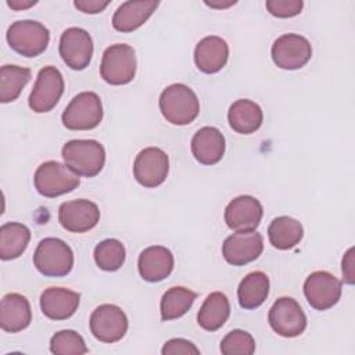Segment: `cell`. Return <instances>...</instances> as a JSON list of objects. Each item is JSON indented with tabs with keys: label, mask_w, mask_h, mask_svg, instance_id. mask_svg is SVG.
Returning a JSON list of instances; mask_svg holds the SVG:
<instances>
[{
	"label": "cell",
	"mask_w": 355,
	"mask_h": 355,
	"mask_svg": "<svg viewBox=\"0 0 355 355\" xmlns=\"http://www.w3.org/2000/svg\"><path fill=\"white\" fill-rule=\"evenodd\" d=\"M263 251V239L257 230L236 232L226 237L222 245L225 261L233 266H243L255 261Z\"/></svg>",
	"instance_id": "obj_15"
},
{
	"label": "cell",
	"mask_w": 355,
	"mask_h": 355,
	"mask_svg": "<svg viewBox=\"0 0 355 355\" xmlns=\"http://www.w3.org/2000/svg\"><path fill=\"white\" fill-rule=\"evenodd\" d=\"M236 1L233 0V1H227V3H215V1H205V4L207 6H209V7H212V8H227V7H230V6H233Z\"/></svg>",
	"instance_id": "obj_39"
},
{
	"label": "cell",
	"mask_w": 355,
	"mask_h": 355,
	"mask_svg": "<svg viewBox=\"0 0 355 355\" xmlns=\"http://www.w3.org/2000/svg\"><path fill=\"white\" fill-rule=\"evenodd\" d=\"M220 352L223 355H252L255 352V341L250 333L236 329L222 338Z\"/></svg>",
	"instance_id": "obj_33"
},
{
	"label": "cell",
	"mask_w": 355,
	"mask_h": 355,
	"mask_svg": "<svg viewBox=\"0 0 355 355\" xmlns=\"http://www.w3.org/2000/svg\"><path fill=\"white\" fill-rule=\"evenodd\" d=\"M162 355H198L200 349L189 340L184 338H172L169 341H166L162 347Z\"/></svg>",
	"instance_id": "obj_35"
},
{
	"label": "cell",
	"mask_w": 355,
	"mask_h": 355,
	"mask_svg": "<svg viewBox=\"0 0 355 355\" xmlns=\"http://www.w3.org/2000/svg\"><path fill=\"white\" fill-rule=\"evenodd\" d=\"M101 78L114 86L126 85L136 75V53L132 46L116 43L107 47L100 64Z\"/></svg>",
	"instance_id": "obj_5"
},
{
	"label": "cell",
	"mask_w": 355,
	"mask_h": 355,
	"mask_svg": "<svg viewBox=\"0 0 355 355\" xmlns=\"http://www.w3.org/2000/svg\"><path fill=\"white\" fill-rule=\"evenodd\" d=\"M37 1L36 0H29V1H24V0H7V6L11 7L12 10H25V8H29L32 6H35Z\"/></svg>",
	"instance_id": "obj_38"
},
{
	"label": "cell",
	"mask_w": 355,
	"mask_h": 355,
	"mask_svg": "<svg viewBox=\"0 0 355 355\" xmlns=\"http://www.w3.org/2000/svg\"><path fill=\"white\" fill-rule=\"evenodd\" d=\"M269 294V277L255 270L248 273L239 284L237 298L239 304L244 309H254L261 306Z\"/></svg>",
	"instance_id": "obj_26"
},
{
	"label": "cell",
	"mask_w": 355,
	"mask_h": 355,
	"mask_svg": "<svg viewBox=\"0 0 355 355\" xmlns=\"http://www.w3.org/2000/svg\"><path fill=\"white\" fill-rule=\"evenodd\" d=\"M266 10L277 18H290L301 12L304 3L301 0H268Z\"/></svg>",
	"instance_id": "obj_34"
},
{
	"label": "cell",
	"mask_w": 355,
	"mask_h": 355,
	"mask_svg": "<svg viewBox=\"0 0 355 355\" xmlns=\"http://www.w3.org/2000/svg\"><path fill=\"white\" fill-rule=\"evenodd\" d=\"M32 72L29 68L18 65H3L0 69V101L11 103L17 100L31 80Z\"/></svg>",
	"instance_id": "obj_30"
},
{
	"label": "cell",
	"mask_w": 355,
	"mask_h": 355,
	"mask_svg": "<svg viewBox=\"0 0 355 355\" xmlns=\"http://www.w3.org/2000/svg\"><path fill=\"white\" fill-rule=\"evenodd\" d=\"M33 182L37 193L47 198L67 194L75 190L80 183L79 175H76L69 166L57 161H47L39 165L35 172Z\"/></svg>",
	"instance_id": "obj_4"
},
{
	"label": "cell",
	"mask_w": 355,
	"mask_h": 355,
	"mask_svg": "<svg viewBox=\"0 0 355 355\" xmlns=\"http://www.w3.org/2000/svg\"><path fill=\"white\" fill-rule=\"evenodd\" d=\"M343 275L348 284L354 283V248H349L343 258Z\"/></svg>",
	"instance_id": "obj_37"
},
{
	"label": "cell",
	"mask_w": 355,
	"mask_h": 355,
	"mask_svg": "<svg viewBox=\"0 0 355 355\" xmlns=\"http://www.w3.org/2000/svg\"><path fill=\"white\" fill-rule=\"evenodd\" d=\"M62 125L69 130H90L103 119V104L94 92L76 94L62 112Z\"/></svg>",
	"instance_id": "obj_7"
},
{
	"label": "cell",
	"mask_w": 355,
	"mask_h": 355,
	"mask_svg": "<svg viewBox=\"0 0 355 355\" xmlns=\"http://www.w3.org/2000/svg\"><path fill=\"white\" fill-rule=\"evenodd\" d=\"M100 220V209L93 201L79 198L65 201L58 208L60 225L72 233L92 230Z\"/></svg>",
	"instance_id": "obj_16"
},
{
	"label": "cell",
	"mask_w": 355,
	"mask_h": 355,
	"mask_svg": "<svg viewBox=\"0 0 355 355\" xmlns=\"http://www.w3.org/2000/svg\"><path fill=\"white\" fill-rule=\"evenodd\" d=\"M80 295L64 287H49L40 295V309L51 320L71 318L79 306Z\"/></svg>",
	"instance_id": "obj_19"
},
{
	"label": "cell",
	"mask_w": 355,
	"mask_h": 355,
	"mask_svg": "<svg viewBox=\"0 0 355 355\" xmlns=\"http://www.w3.org/2000/svg\"><path fill=\"white\" fill-rule=\"evenodd\" d=\"M31 240L29 229L18 222H7L0 227V258L10 261L21 257Z\"/></svg>",
	"instance_id": "obj_27"
},
{
	"label": "cell",
	"mask_w": 355,
	"mask_h": 355,
	"mask_svg": "<svg viewBox=\"0 0 355 355\" xmlns=\"http://www.w3.org/2000/svg\"><path fill=\"white\" fill-rule=\"evenodd\" d=\"M158 1L139 0V1H125L122 3L112 17L114 29L129 33L140 28L155 11Z\"/></svg>",
	"instance_id": "obj_23"
},
{
	"label": "cell",
	"mask_w": 355,
	"mask_h": 355,
	"mask_svg": "<svg viewBox=\"0 0 355 355\" xmlns=\"http://www.w3.org/2000/svg\"><path fill=\"white\" fill-rule=\"evenodd\" d=\"M173 255L162 245H151L144 248L137 261L140 276L150 283H157L166 279L173 270Z\"/></svg>",
	"instance_id": "obj_18"
},
{
	"label": "cell",
	"mask_w": 355,
	"mask_h": 355,
	"mask_svg": "<svg viewBox=\"0 0 355 355\" xmlns=\"http://www.w3.org/2000/svg\"><path fill=\"white\" fill-rule=\"evenodd\" d=\"M158 103L164 118L178 126L191 123L200 112V101L196 93L183 83H173L165 87Z\"/></svg>",
	"instance_id": "obj_1"
},
{
	"label": "cell",
	"mask_w": 355,
	"mask_h": 355,
	"mask_svg": "<svg viewBox=\"0 0 355 355\" xmlns=\"http://www.w3.org/2000/svg\"><path fill=\"white\" fill-rule=\"evenodd\" d=\"M263 208L259 200L252 196L233 198L225 209V222L234 232L255 230L262 219Z\"/></svg>",
	"instance_id": "obj_17"
},
{
	"label": "cell",
	"mask_w": 355,
	"mask_h": 355,
	"mask_svg": "<svg viewBox=\"0 0 355 355\" xmlns=\"http://www.w3.org/2000/svg\"><path fill=\"white\" fill-rule=\"evenodd\" d=\"M33 265L44 276H67L73 266V252L65 241L47 237L37 244L33 254Z\"/></svg>",
	"instance_id": "obj_3"
},
{
	"label": "cell",
	"mask_w": 355,
	"mask_h": 355,
	"mask_svg": "<svg viewBox=\"0 0 355 355\" xmlns=\"http://www.w3.org/2000/svg\"><path fill=\"white\" fill-rule=\"evenodd\" d=\"M268 320L273 331L282 337H297L306 327V316L291 297L277 298L269 309Z\"/></svg>",
	"instance_id": "obj_9"
},
{
	"label": "cell",
	"mask_w": 355,
	"mask_h": 355,
	"mask_svg": "<svg viewBox=\"0 0 355 355\" xmlns=\"http://www.w3.org/2000/svg\"><path fill=\"white\" fill-rule=\"evenodd\" d=\"M62 159L76 175L94 178L105 164V150L97 140H71L61 151Z\"/></svg>",
	"instance_id": "obj_2"
},
{
	"label": "cell",
	"mask_w": 355,
	"mask_h": 355,
	"mask_svg": "<svg viewBox=\"0 0 355 355\" xmlns=\"http://www.w3.org/2000/svg\"><path fill=\"white\" fill-rule=\"evenodd\" d=\"M58 50L67 67L82 71L89 67L93 55L92 36L82 28H68L61 33Z\"/></svg>",
	"instance_id": "obj_12"
},
{
	"label": "cell",
	"mask_w": 355,
	"mask_h": 355,
	"mask_svg": "<svg viewBox=\"0 0 355 355\" xmlns=\"http://www.w3.org/2000/svg\"><path fill=\"white\" fill-rule=\"evenodd\" d=\"M169 172V158L166 153L158 147H147L141 150L133 164L135 179L144 187L153 189L162 184Z\"/></svg>",
	"instance_id": "obj_13"
},
{
	"label": "cell",
	"mask_w": 355,
	"mask_h": 355,
	"mask_svg": "<svg viewBox=\"0 0 355 355\" xmlns=\"http://www.w3.org/2000/svg\"><path fill=\"white\" fill-rule=\"evenodd\" d=\"M7 42L10 47L24 57H37L49 46V29L32 19L15 21L7 31Z\"/></svg>",
	"instance_id": "obj_6"
},
{
	"label": "cell",
	"mask_w": 355,
	"mask_h": 355,
	"mask_svg": "<svg viewBox=\"0 0 355 355\" xmlns=\"http://www.w3.org/2000/svg\"><path fill=\"white\" fill-rule=\"evenodd\" d=\"M196 298L197 294L186 287H171L164 293L161 298V319L166 322L182 318L191 308Z\"/></svg>",
	"instance_id": "obj_29"
},
{
	"label": "cell",
	"mask_w": 355,
	"mask_h": 355,
	"mask_svg": "<svg viewBox=\"0 0 355 355\" xmlns=\"http://www.w3.org/2000/svg\"><path fill=\"white\" fill-rule=\"evenodd\" d=\"M64 78L55 67L47 65L42 68L29 94L28 103L31 110L37 114L51 111L60 101L64 93Z\"/></svg>",
	"instance_id": "obj_8"
},
{
	"label": "cell",
	"mask_w": 355,
	"mask_h": 355,
	"mask_svg": "<svg viewBox=\"0 0 355 355\" xmlns=\"http://www.w3.org/2000/svg\"><path fill=\"white\" fill-rule=\"evenodd\" d=\"M229 315L230 304L227 297L220 291H215L211 293L201 305L197 315V322L204 330L215 331L225 324Z\"/></svg>",
	"instance_id": "obj_25"
},
{
	"label": "cell",
	"mask_w": 355,
	"mask_h": 355,
	"mask_svg": "<svg viewBox=\"0 0 355 355\" xmlns=\"http://www.w3.org/2000/svg\"><path fill=\"white\" fill-rule=\"evenodd\" d=\"M32 320L31 304L18 293H8L1 298L0 324L7 333H18L29 326Z\"/></svg>",
	"instance_id": "obj_20"
},
{
	"label": "cell",
	"mask_w": 355,
	"mask_h": 355,
	"mask_svg": "<svg viewBox=\"0 0 355 355\" xmlns=\"http://www.w3.org/2000/svg\"><path fill=\"white\" fill-rule=\"evenodd\" d=\"M341 282L326 270L311 273L304 283L305 298L318 311H326L336 305L341 297Z\"/></svg>",
	"instance_id": "obj_14"
},
{
	"label": "cell",
	"mask_w": 355,
	"mask_h": 355,
	"mask_svg": "<svg viewBox=\"0 0 355 355\" xmlns=\"http://www.w3.org/2000/svg\"><path fill=\"white\" fill-rule=\"evenodd\" d=\"M191 153L202 165L218 164L225 154V137L214 126L198 129L191 139Z\"/></svg>",
	"instance_id": "obj_22"
},
{
	"label": "cell",
	"mask_w": 355,
	"mask_h": 355,
	"mask_svg": "<svg viewBox=\"0 0 355 355\" xmlns=\"http://www.w3.org/2000/svg\"><path fill=\"white\" fill-rule=\"evenodd\" d=\"M50 351L55 355H83L89 349L80 334L73 330H61L51 337Z\"/></svg>",
	"instance_id": "obj_32"
},
{
	"label": "cell",
	"mask_w": 355,
	"mask_h": 355,
	"mask_svg": "<svg viewBox=\"0 0 355 355\" xmlns=\"http://www.w3.org/2000/svg\"><path fill=\"white\" fill-rule=\"evenodd\" d=\"M227 121L234 132L240 135H251L261 128L263 112L255 101L240 98L230 105Z\"/></svg>",
	"instance_id": "obj_24"
},
{
	"label": "cell",
	"mask_w": 355,
	"mask_h": 355,
	"mask_svg": "<svg viewBox=\"0 0 355 355\" xmlns=\"http://www.w3.org/2000/svg\"><path fill=\"white\" fill-rule=\"evenodd\" d=\"M229 46L219 36L201 39L194 49L196 67L204 73H216L227 62Z\"/></svg>",
	"instance_id": "obj_21"
},
{
	"label": "cell",
	"mask_w": 355,
	"mask_h": 355,
	"mask_svg": "<svg viewBox=\"0 0 355 355\" xmlns=\"http://www.w3.org/2000/svg\"><path fill=\"white\" fill-rule=\"evenodd\" d=\"M268 236L270 244L275 248L290 250L301 241L304 229L301 222L291 216H277L270 222L268 227Z\"/></svg>",
	"instance_id": "obj_28"
},
{
	"label": "cell",
	"mask_w": 355,
	"mask_h": 355,
	"mask_svg": "<svg viewBox=\"0 0 355 355\" xmlns=\"http://www.w3.org/2000/svg\"><path fill=\"white\" fill-rule=\"evenodd\" d=\"M128 318L125 312L114 304L97 306L90 316V331L101 343H116L128 331Z\"/></svg>",
	"instance_id": "obj_11"
},
{
	"label": "cell",
	"mask_w": 355,
	"mask_h": 355,
	"mask_svg": "<svg viewBox=\"0 0 355 355\" xmlns=\"http://www.w3.org/2000/svg\"><path fill=\"white\" fill-rule=\"evenodd\" d=\"M272 60L282 69H300L312 57V47L308 39L297 33L279 36L272 44Z\"/></svg>",
	"instance_id": "obj_10"
},
{
	"label": "cell",
	"mask_w": 355,
	"mask_h": 355,
	"mask_svg": "<svg viewBox=\"0 0 355 355\" xmlns=\"http://www.w3.org/2000/svg\"><path fill=\"white\" fill-rule=\"evenodd\" d=\"M93 257L100 269L105 272H115L123 265L126 251L119 240L105 239L96 245Z\"/></svg>",
	"instance_id": "obj_31"
},
{
	"label": "cell",
	"mask_w": 355,
	"mask_h": 355,
	"mask_svg": "<svg viewBox=\"0 0 355 355\" xmlns=\"http://www.w3.org/2000/svg\"><path fill=\"white\" fill-rule=\"evenodd\" d=\"M108 4H110L108 0H105V1H101V0H75L73 1V6L85 14L101 12Z\"/></svg>",
	"instance_id": "obj_36"
}]
</instances>
